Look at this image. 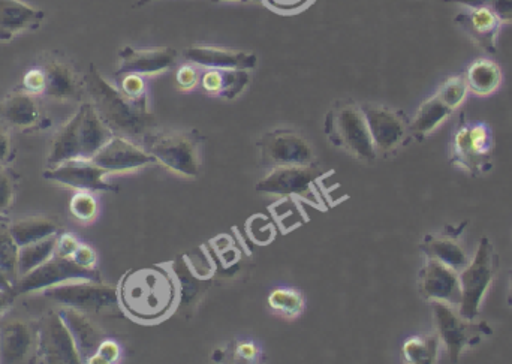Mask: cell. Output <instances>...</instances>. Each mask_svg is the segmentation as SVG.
Returning a JSON list of instances; mask_svg holds the SVG:
<instances>
[{
    "mask_svg": "<svg viewBox=\"0 0 512 364\" xmlns=\"http://www.w3.org/2000/svg\"><path fill=\"white\" fill-rule=\"evenodd\" d=\"M45 12L21 0H0V41H9L15 33L38 29Z\"/></svg>",
    "mask_w": 512,
    "mask_h": 364,
    "instance_id": "cell-22",
    "label": "cell"
},
{
    "mask_svg": "<svg viewBox=\"0 0 512 364\" xmlns=\"http://www.w3.org/2000/svg\"><path fill=\"white\" fill-rule=\"evenodd\" d=\"M81 119H83V111L80 108L74 117L57 132L47 159L48 168L57 167L71 159H84Z\"/></svg>",
    "mask_w": 512,
    "mask_h": 364,
    "instance_id": "cell-23",
    "label": "cell"
},
{
    "mask_svg": "<svg viewBox=\"0 0 512 364\" xmlns=\"http://www.w3.org/2000/svg\"><path fill=\"white\" fill-rule=\"evenodd\" d=\"M117 293L123 311L147 324L164 320L177 299L176 284L170 273L161 267L132 270L123 276Z\"/></svg>",
    "mask_w": 512,
    "mask_h": 364,
    "instance_id": "cell-1",
    "label": "cell"
},
{
    "mask_svg": "<svg viewBox=\"0 0 512 364\" xmlns=\"http://www.w3.org/2000/svg\"><path fill=\"white\" fill-rule=\"evenodd\" d=\"M188 62L204 66L209 69H254L258 57L254 53L228 50L221 47H207V45H192L183 53Z\"/></svg>",
    "mask_w": 512,
    "mask_h": 364,
    "instance_id": "cell-19",
    "label": "cell"
},
{
    "mask_svg": "<svg viewBox=\"0 0 512 364\" xmlns=\"http://www.w3.org/2000/svg\"><path fill=\"white\" fill-rule=\"evenodd\" d=\"M45 83H47V77H45L44 68L30 69V71L26 72V75L23 77L21 89H23L24 92L36 95V93L44 92Z\"/></svg>",
    "mask_w": 512,
    "mask_h": 364,
    "instance_id": "cell-41",
    "label": "cell"
},
{
    "mask_svg": "<svg viewBox=\"0 0 512 364\" xmlns=\"http://www.w3.org/2000/svg\"><path fill=\"white\" fill-rule=\"evenodd\" d=\"M36 356L44 363H81L80 353L68 326L59 312H50L42 318L38 329Z\"/></svg>",
    "mask_w": 512,
    "mask_h": 364,
    "instance_id": "cell-11",
    "label": "cell"
},
{
    "mask_svg": "<svg viewBox=\"0 0 512 364\" xmlns=\"http://www.w3.org/2000/svg\"><path fill=\"white\" fill-rule=\"evenodd\" d=\"M87 92L99 117L116 135L137 140L152 129L153 120L149 108L134 104L120 89L108 83L95 65H90L84 77Z\"/></svg>",
    "mask_w": 512,
    "mask_h": 364,
    "instance_id": "cell-2",
    "label": "cell"
},
{
    "mask_svg": "<svg viewBox=\"0 0 512 364\" xmlns=\"http://www.w3.org/2000/svg\"><path fill=\"white\" fill-rule=\"evenodd\" d=\"M453 113V108L448 107L435 93L432 98L427 99L418 108L417 114H415L414 120L409 126V131L418 140H424L432 132H435Z\"/></svg>",
    "mask_w": 512,
    "mask_h": 364,
    "instance_id": "cell-28",
    "label": "cell"
},
{
    "mask_svg": "<svg viewBox=\"0 0 512 364\" xmlns=\"http://www.w3.org/2000/svg\"><path fill=\"white\" fill-rule=\"evenodd\" d=\"M251 75L245 69H210L201 77V87L209 95L236 99L248 87Z\"/></svg>",
    "mask_w": 512,
    "mask_h": 364,
    "instance_id": "cell-25",
    "label": "cell"
},
{
    "mask_svg": "<svg viewBox=\"0 0 512 364\" xmlns=\"http://www.w3.org/2000/svg\"><path fill=\"white\" fill-rule=\"evenodd\" d=\"M198 83H200V75H198V71L194 66L183 65L182 68L177 71L176 84L183 92L194 89V87H197Z\"/></svg>",
    "mask_w": 512,
    "mask_h": 364,
    "instance_id": "cell-43",
    "label": "cell"
},
{
    "mask_svg": "<svg viewBox=\"0 0 512 364\" xmlns=\"http://www.w3.org/2000/svg\"><path fill=\"white\" fill-rule=\"evenodd\" d=\"M441 339L438 333L426 336H415L403 345V357L411 364H433L438 362Z\"/></svg>",
    "mask_w": 512,
    "mask_h": 364,
    "instance_id": "cell-32",
    "label": "cell"
},
{
    "mask_svg": "<svg viewBox=\"0 0 512 364\" xmlns=\"http://www.w3.org/2000/svg\"><path fill=\"white\" fill-rule=\"evenodd\" d=\"M445 2L463 5L466 8L486 6L501 18L502 23H512V0H445Z\"/></svg>",
    "mask_w": 512,
    "mask_h": 364,
    "instance_id": "cell-38",
    "label": "cell"
},
{
    "mask_svg": "<svg viewBox=\"0 0 512 364\" xmlns=\"http://www.w3.org/2000/svg\"><path fill=\"white\" fill-rule=\"evenodd\" d=\"M69 209L78 221L89 222L98 213V203L89 191H80L71 198Z\"/></svg>",
    "mask_w": 512,
    "mask_h": 364,
    "instance_id": "cell-37",
    "label": "cell"
},
{
    "mask_svg": "<svg viewBox=\"0 0 512 364\" xmlns=\"http://www.w3.org/2000/svg\"><path fill=\"white\" fill-rule=\"evenodd\" d=\"M44 296L68 308L86 312H102L119 305L117 288L92 279H77L44 290Z\"/></svg>",
    "mask_w": 512,
    "mask_h": 364,
    "instance_id": "cell-8",
    "label": "cell"
},
{
    "mask_svg": "<svg viewBox=\"0 0 512 364\" xmlns=\"http://www.w3.org/2000/svg\"><path fill=\"white\" fill-rule=\"evenodd\" d=\"M147 152L158 164L182 177H197L201 168L200 146L192 135L183 132L147 138Z\"/></svg>",
    "mask_w": 512,
    "mask_h": 364,
    "instance_id": "cell-7",
    "label": "cell"
},
{
    "mask_svg": "<svg viewBox=\"0 0 512 364\" xmlns=\"http://www.w3.org/2000/svg\"><path fill=\"white\" fill-rule=\"evenodd\" d=\"M45 77V95L56 101H71V99H80L81 86L78 83L77 75L69 68L66 63L59 60H50L44 65Z\"/></svg>",
    "mask_w": 512,
    "mask_h": 364,
    "instance_id": "cell-26",
    "label": "cell"
},
{
    "mask_svg": "<svg viewBox=\"0 0 512 364\" xmlns=\"http://www.w3.org/2000/svg\"><path fill=\"white\" fill-rule=\"evenodd\" d=\"M468 83H466L465 74L454 75V77L448 78L441 87H439L436 95L448 105L453 108L454 111L457 108L462 107L465 102L466 95H468Z\"/></svg>",
    "mask_w": 512,
    "mask_h": 364,
    "instance_id": "cell-35",
    "label": "cell"
},
{
    "mask_svg": "<svg viewBox=\"0 0 512 364\" xmlns=\"http://www.w3.org/2000/svg\"><path fill=\"white\" fill-rule=\"evenodd\" d=\"M262 162L268 167L306 165L315 162V152L309 141L291 129H276L259 140Z\"/></svg>",
    "mask_w": 512,
    "mask_h": 364,
    "instance_id": "cell-12",
    "label": "cell"
},
{
    "mask_svg": "<svg viewBox=\"0 0 512 364\" xmlns=\"http://www.w3.org/2000/svg\"><path fill=\"white\" fill-rule=\"evenodd\" d=\"M77 279L101 281V276H99L98 270L84 269L72 258L54 254L41 266L18 278L15 282L14 293L15 296L35 293V291L47 290V288L56 287V285L69 281H77Z\"/></svg>",
    "mask_w": 512,
    "mask_h": 364,
    "instance_id": "cell-10",
    "label": "cell"
},
{
    "mask_svg": "<svg viewBox=\"0 0 512 364\" xmlns=\"http://www.w3.org/2000/svg\"><path fill=\"white\" fill-rule=\"evenodd\" d=\"M324 171L313 162L306 165H282L271 168L256 185V191L276 197H301L316 201L313 185L324 176Z\"/></svg>",
    "mask_w": 512,
    "mask_h": 364,
    "instance_id": "cell-9",
    "label": "cell"
},
{
    "mask_svg": "<svg viewBox=\"0 0 512 364\" xmlns=\"http://www.w3.org/2000/svg\"><path fill=\"white\" fill-rule=\"evenodd\" d=\"M460 29L475 42V45L489 54L498 53V36L502 20L486 6L466 8L454 18Z\"/></svg>",
    "mask_w": 512,
    "mask_h": 364,
    "instance_id": "cell-17",
    "label": "cell"
},
{
    "mask_svg": "<svg viewBox=\"0 0 512 364\" xmlns=\"http://www.w3.org/2000/svg\"><path fill=\"white\" fill-rule=\"evenodd\" d=\"M120 359V347L119 344H116L114 341H110V339H104L102 344L99 345L98 351H96L95 356L89 360L87 363H96V364H110L116 363L117 360Z\"/></svg>",
    "mask_w": 512,
    "mask_h": 364,
    "instance_id": "cell-40",
    "label": "cell"
},
{
    "mask_svg": "<svg viewBox=\"0 0 512 364\" xmlns=\"http://www.w3.org/2000/svg\"><path fill=\"white\" fill-rule=\"evenodd\" d=\"M38 333L20 320L0 326V363H23L32 356Z\"/></svg>",
    "mask_w": 512,
    "mask_h": 364,
    "instance_id": "cell-20",
    "label": "cell"
},
{
    "mask_svg": "<svg viewBox=\"0 0 512 364\" xmlns=\"http://www.w3.org/2000/svg\"><path fill=\"white\" fill-rule=\"evenodd\" d=\"M11 150V135L8 132V125L0 120V164L9 158Z\"/></svg>",
    "mask_w": 512,
    "mask_h": 364,
    "instance_id": "cell-46",
    "label": "cell"
},
{
    "mask_svg": "<svg viewBox=\"0 0 512 364\" xmlns=\"http://www.w3.org/2000/svg\"><path fill=\"white\" fill-rule=\"evenodd\" d=\"M499 257L489 237L484 236L475 252L474 260L459 273L462 302L459 314L474 321L480 314L481 303L498 272Z\"/></svg>",
    "mask_w": 512,
    "mask_h": 364,
    "instance_id": "cell-5",
    "label": "cell"
},
{
    "mask_svg": "<svg viewBox=\"0 0 512 364\" xmlns=\"http://www.w3.org/2000/svg\"><path fill=\"white\" fill-rule=\"evenodd\" d=\"M107 171L96 165L92 159H71L54 168H48L44 177L60 185L71 186L78 191L114 192L116 186L105 180Z\"/></svg>",
    "mask_w": 512,
    "mask_h": 364,
    "instance_id": "cell-13",
    "label": "cell"
},
{
    "mask_svg": "<svg viewBox=\"0 0 512 364\" xmlns=\"http://www.w3.org/2000/svg\"><path fill=\"white\" fill-rule=\"evenodd\" d=\"M0 120L15 128H32L39 120V105L32 93H11L0 102Z\"/></svg>",
    "mask_w": 512,
    "mask_h": 364,
    "instance_id": "cell-24",
    "label": "cell"
},
{
    "mask_svg": "<svg viewBox=\"0 0 512 364\" xmlns=\"http://www.w3.org/2000/svg\"><path fill=\"white\" fill-rule=\"evenodd\" d=\"M325 134L334 146L360 161L372 162L378 155L366 117L358 105L345 104L333 108L325 120Z\"/></svg>",
    "mask_w": 512,
    "mask_h": 364,
    "instance_id": "cell-4",
    "label": "cell"
},
{
    "mask_svg": "<svg viewBox=\"0 0 512 364\" xmlns=\"http://www.w3.org/2000/svg\"><path fill=\"white\" fill-rule=\"evenodd\" d=\"M92 161L107 173H125L140 168L156 165L155 156L138 146L131 138L114 135L95 156Z\"/></svg>",
    "mask_w": 512,
    "mask_h": 364,
    "instance_id": "cell-14",
    "label": "cell"
},
{
    "mask_svg": "<svg viewBox=\"0 0 512 364\" xmlns=\"http://www.w3.org/2000/svg\"><path fill=\"white\" fill-rule=\"evenodd\" d=\"M78 245H80V242H78L77 237L72 236V234H63V236H59V239H57L56 252L54 254L60 255V257L71 258Z\"/></svg>",
    "mask_w": 512,
    "mask_h": 364,
    "instance_id": "cell-45",
    "label": "cell"
},
{
    "mask_svg": "<svg viewBox=\"0 0 512 364\" xmlns=\"http://www.w3.org/2000/svg\"><path fill=\"white\" fill-rule=\"evenodd\" d=\"M236 357L243 360V362H256L259 357L258 347L251 344V342H242V344L237 345Z\"/></svg>",
    "mask_w": 512,
    "mask_h": 364,
    "instance_id": "cell-47",
    "label": "cell"
},
{
    "mask_svg": "<svg viewBox=\"0 0 512 364\" xmlns=\"http://www.w3.org/2000/svg\"><path fill=\"white\" fill-rule=\"evenodd\" d=\"M14 179L11 173L0 167V213L5 212L14 201Z\"/></svg>",
    "mask_w": 512,
    "mask_h": 364,
    "instance_id": "cell-42",
    "label": "cell"
},
{
    "mask_svg": "<svg viewBox=\"0 0 512 364\" xmlns=\"http://www.w3.org/2000/svg\"><path fill=\"white\" fill-rule=\"evenodd\" d=\"M71 258L84 269H95L96 254L90 246L80 243Z\"/></svg>",
    "mask_w": 512,
    "mask_h": 364,
    "instance_id": "cell-44",
    "label": "cell"
},
{
    "mask_svg": "<svg viewBox=\"0 0 512 364\" xmlns=\"http://www.w3.org/2000/svg\"><path fill=\"white\" fill-rule=\"evenodd\" d=\"M153 2V0H140L137 6L147 5V3Z\"/></svg>",
    "mask_w": 512,
    "mask_h": 364,
    "instance_id": "cell-52",
    "label": "cell"
},
{
    "mask_svg": "<svg viewBox=\"0 0 512 364\" xmlns=\"http://www.w3.org/2000/svg\"><path fill=\"white\" fill-rule=\"evenodd\" d=\"M14 297L15 293H12V291L0 290V315H2L3 312H6V309L12 305V302H14Z\"/></svg>",
    "mask_w": 512,
    "mask_h": 364,
    "instance_id": "cell-48",
    "label": "cell"
},
{
    "mask_svg": "<svg viewBox=\"0 0 512 364\" xmlns=\"http://www.w3.org/2000/svg\"><path fill=\"white\" fill-rule=\"evenodd\" d=\"M418 285H420L421 296L430 303L442 302L459 306L462 302L459 272L445 266L441 261L427 258V263L421 269Z\"/></svg>",
    "mask_w": 512,
    "mask_h": 364,
    "instance_id": "cell-15",
    "label": "cell"
},
{
    "mask_svg": "<svg viewBox=\"0 0 512 364\" xmlns=\"http://www.w3.org/2000/svg\"><path fill=\"white\" fill-rule=\"evenodd\" d=\"M120 92L131 99L134 104L140 107L149 108V99H147V87L143 77L138 74L120 75Z\"/></svg>",
    "mask_w": 512,
    "mask_h": 364,
    "instance_id": "cell-36",
    "label": "cell"
},
{
    "mask_svg": "<svg viewBox=\"0 0 512 364\" xmlns=\"http://www.w3.org/2000/svg\"><path fill=\"white\" fill-rule=\"evenodd\" d=\"M361 110L366 117L376 152L390 153L402 144L408 134V126L399 114L390 108L373 104L363 105Z\"/></svg>",
    "mask_w": 512,
    "mask_h": 364,
    "instance_id": "cell-16",
    "label": "cell"
},
{
    "mask_svg": "<svg viewBox=\"0 0 512 364\" xmlns=\"http://www.w3.org/2000/svg\"><path fill=\"white\" fill-rule=\"evenodd\" d=\"M12 237L18 246L29 245L47 237L56 236L59 233V224L47 216H30V218L18 219L9 224Z\"/></svg>",
    "mask_w": 512,
    "mask_h": 364,
    "instance_id": "cell-30",
    "label": "cell"
},
{
    "mask_svg": "<svg viewBox=\"0 0 512 364\" xmlns=\"http://www.w3.org/2000/svg\"><path fill=\"white\" fill-rule=\"evenodd\" d=\"M508 305L512 308V272L510 276V288H508Z\"/></svg>",
    "mask_w": 512,
    "mask_h": 364,
    "instance_id": "cell-50",
    "label": "cell"
},
{
    "mask_svg": "<svg viewBox=\"0 0 512 364\" xmlns=\"http://www.w3.org/2000/svg\"><path fill=\"white\" fill-rule=\"evenodd\" d=\"M469 92L477 96L492 95L502 83V71L498 63L489 59L475 60L465 74Z\"/></svg>",
    "mask_w": 512,
    "mask_h": 364,
    "instance_id": "cell-29",
    "label": "cell"
},
{
    "mask_svg": "<svg viewBox=\"0 0 512 364\" xmlns=\"http://www.w3.org/2000/svg\"><path fill=\"white\" fill-rule=\"evenodd\" d=\"M432 309L439 339L447 350L451 363L459 362L463 351L477 347L484 336L492 335V329L486 323L478 324L466 320L447 303L432 302Z\"/></svg>",
    "mask_w": 512,
    "mask_h": 364,
    "instance_id": "cell-6",
    "label": "cell"
},
{
    "mask_svg": "<svg viewBox=\"0 0 512 364\" xmlns=\"http://www.w3.org/2000/svg\"><path fill=\"white\" fill-rule=\"evenodd\" d=\"M268 305L282 317L295 318L303 312L304 299L298 291L277 288L268 296Z\"/></svg>",
    "mask_w": 512,
    "mask_h": 364,
    "instance_id": "cell-34",
    "label": "cell"
},
{
    "mask_svg": "<svg viewBox=\"0 0 512 364\" xmlns=\"http://www.w3.org/2000/svg\"><path fill=\"white\" fill-rule=\"evenodd\" d=\"M57 239H59V234L21 246L18 251V278L27 275L45 263L48 258L53 257L56 252Z\"/></svg>",
    "mask_w": 512,
    "mask_h": 364,
    "instance_id": "cell-31",
    "label": "cell"
},
{
    "mask_svg": "<svg viewBox=\"0 0 512 364\" xmlns=\"http://www.w3.org/2000/svg\"><path fill=\"white\" fill-rule=\"evenodd\" d=\"M261 2L277 14L292 15L306 9L313 0H261Z\"/></svg>",
    "mask_w": 512,
    "mask_h": 364,
    "instance_id": "cell-39",
    "label": "cell"
},
{
    "mask_svg": "<svg viewBox=\"0 0 512 364\" xmlns=\"http://www.w3.org/2000/svg\"><path fill=\"white\" fill-rule=\"evenodd\" d=\"M213 3H221V2H255V0H210Z\"/></svg>",
    "mask_w": 512,
    "mask_h": 364,
    "instance_id": "cell-51",
    "label": "cell"
},
{
    "mask_svg": "<svg viewBox=\"0 0 512 364\" xmlns=\"http://www.w3.org/2000/svg\"><path fill=\"white\" fill-rule=\"evenodd\" d=\"M59 314L62 315L63 321H65L72 338H74L81 362H89L98 351L99 345L104 341V333L90 321L86 312L63 306Z\"/></svg>",
    "mask_w": 512,
    "mask_h": 364,
    "instance_id": "cell-21",
    "label": "cell"
},
{
    "mask_svg": "<svg viewBox=\"0 0 512 364\" xmlns=\"http://www.w3.org/2000/svg\"><path fill=\"white\" fill-rule=\"evenodd\" d=\"M120 65L117 77L125 74L156 75L167 72L176 65L177 51L171 47L135 50L125 47L119 53Z\"/></svg>",
    "mask_w": 512,
    "mask_h": 364,
    "instance_id": "cell-18",
    "label": "cell"
},
{
    "mask_svg": "<svg viewBox=\"0 0 512 364\" xmlns=\"http://www.w3.org/2000/svg\"><path fill=\"white\" fill-rule=\"evenodd\" d=\"M18 251L20 246L12 237L11 227L5 219L0 218V269L11 279L14 287L18 279Z\"/></svg>",
    "mask_w": 512,
    "mask_h": 364,
    "instance_id": "cell-33",
    "label": "cell"
},
{
    "mask_svg": "<svg viewBox=\"0 0 512 364\" xmlns=\"http://www.w3.org/2000/svg\"><path fill=\"white\" fill-rule=\"evenodd\" d=\"M493 153L495 135L492 126L486 122H469L462 114L451 143V165L477 177L492 170Z\"/></svg>",
    "mask_w": 512,
    "mask_h": 364,
    "instance_id": "cell-3",
    "label": "cell"
},
{
    "mask_svg": "<svg viewBox=\"0 0 512 364\" xmlns=\"http://www.w3.org/2000/svg\"><path fill=\"white\" fill-rule=\"evenodd\" d=\"M421 251L427 258L441 261L445 266L451 267L456 272H462L469 264L468 254L463 251L462 246L456 240V236H429L424 237L421 242Z\"/></svg>",
    "mask_w": 512,
    "mask_h": 364,
    "instance_id": "cell-27",
    "label": "cell"
},
{
    "mask_svg": "<svg viewBox=\"0 0 512 364\" xmlns=\"http://www.w3.org/2000/svg\"><path fill=\"white\" fill-rule=\"evenodd\" d=\"M0 290L12 291V293H14V284H12L11 279L3 273L2 269H0Z\"/></svg>",
    "mask_w": 512,
    "mask_h": 364,
    "instance_id": "cell-49",
    "label": "cell"
}]
</instances>
